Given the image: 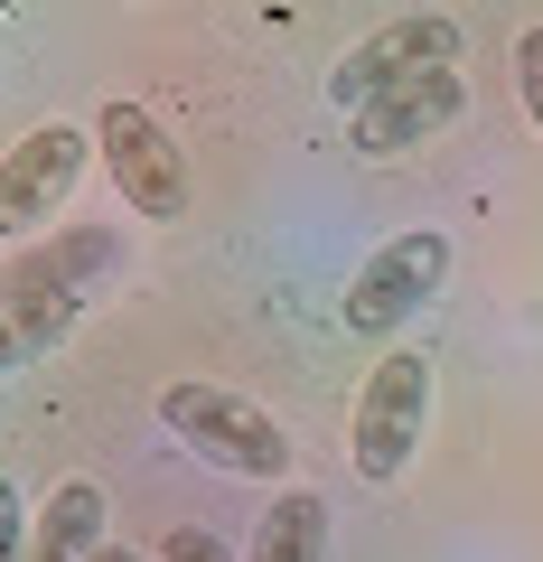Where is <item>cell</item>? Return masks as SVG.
<instances>
[{
  "label": "cell",
  "mask_w": 543,
  "mask_h": 562,
  "mask_svg": "<svg viewBox=\"0 0 543 562\" xmlns=\"http://www.w3.org/2000/svg\"><path fill=\"white\" fill-rule=\"evenodd\" d=\"M441 281H450V235H431V225H422V235L375 244L365 272L347 281V301H338L347 338H403V328L441 301Z\"/></svg>",
  "instance_id": "cell-2"
},
{
  "label": "cell",
  "mask_w": 543,
  "mask_h": 562,
  "mask_svg": "<svg viewBox=\"0 0 543 562\" xmlns=\"http://www.w3.org/2000/svg\"><path fill=\"white\" fill-rule=\"evenodd\" d=\"M84 150H94V132H76V122H47V132H29L20 150L0 160V244L38 235V225L57 216L66 198H76Z\"/></svg>",
  "instance_id": "cell-6"
},
{
  "label": "cell",
  "mask_w": 543,
  "mask_h": 562,
  "mask_svg": "<svg viewBox=\"0 0 543 562\" xmlns=\"http://www.w3.org/2000/svg\"><path fill=\"white\" fill-rule=\"evenodd\" d=\"M468 113V85H460V66H431V76H412V85H394L384 103H365L357 113V150L365 160H394V150H422L431 132H450V122Z\"/></svg>",
  "instance_id": "cell-7"
},
{
  "label": "cell",
  "mask_w": 543,
  "mask_h": 562,
  "mask_svg": "<svg viewBox=\"0 0 543 562\" xmlns=\"http://www.w3.org/2000/svg\"><path fill=\"white\" fill-rule=\"evenodd\" d=\"M160 422L206 469H225V479L291 487V431L262 413L253 394H235V384H160Z\"/></svg>",
  "instance_id": "cell-1"
},
{
  "label": "cell",
  "mask_w": 543,
  "mask_h": 562,
  "mask_svg": "<svg viewBox=\"0 0 543 562\" xmlns=\"http://www.w3.org/2000/svg\"><path fill=\"white\" fill-rule=\"evenodd\" d=\"M160 562H235V553H225V543L206 535V525H179V535L160 543Z\"/></svg>",
  "instance_id": "cell-13"
},
{
  "label": "cell",
  "mask_w": 543,
  "mask_h": 562,
  "mask_svg": "<svg viewBox=\"0 0 543 562\" xmlns=\"http://www.w3.org/2000/svg\"><path fill=\"white\" fill-rule=\"evenodd\" d=\"M450 57H460V20H450V10H412V20H384L375 38H357V47L338 57V76H328V103L357 122L365 103H384L394 85L431 76V66H450Z\"/></svg>",
  "instance_id": "cell-5"
},
{
  "label": "cell",
  "mask_w": 543,
  "mask_h": 562,
  "mask_svg": "<svg viewBox=\"0 0 543 562\" xmlns=\"http://www.w3.org/2000/svg\"><path fill=\"white\" fill-rule=\"evenodd\" d=\"M0 562H29V497L0 479Z\"/></svg>",
  "instance_id": "cell-12"
},
{
  "label": "cell",
  "mask_w": 543,
  "mask_h": 562,
  "mask_svg": "<svg viewBox=\"0 0 543 562\" xmlns=\"http://www.w3.org/2000/svg\"><path fill=\"white\" fill-rule=\"evenodd\" d=\"M94 562H142V553H132V543H103V553Z\"/></svg>",
  "instance_id": "cell-14"
},
{
  "label": "cell",
  "mask_w": 543,
  "mask_h": 562,
  "mask_svg": "<svg viewBox=\"0 0 543 562\" xmlns=\"http://www.w3.org/2000/svg\"><path fill=\"white\" fill-rule=\"evenodd\" d=\"M94 553H103V487L66 479L47 516H29V562H94Z\"/></svg>",
  "instance_id": "cell-9"
},
{
  "label": "cell",
  "mask_w": 543,
  "mask_h": 562,
  "mask_svg": "<svg viewBox=\"0 0 543 562\" xmlns=\"http://www.w3.org/2000/svg\"><path fill=\"white\" fill-rule=\"evenodd\" d=\"M253 562H328V497L319 487H272L253 525Z\"/></svg>",
  "instance_id": "cell-10"
},
{
  "label": "cell",
  "mask_w": 543,
  "mask_h": 562,
  "mask_svg": "<svg viewBox=\"0 0 543 562\" xmlns=\"http://www.w3.org/2000/svg\"><path fill=\"white\" fill-rule=\"evenodd\" d=\"M84 319L76 291H57L47 272H29V262H10L0 272V375L29 357H47V347H66V328Z\"/></svg>",
  "instance_id": "cell-8"
},
{
  "label": "cell",
  "mask_w": 543,
  "mask_h": 562,
  "mask_svg": "<svg viewBox=\"0 0 543 562\" xmlns=\"http://www.w3.org/2000/svg\"><path fill=\"white\" fill-rule=\"evenodd\" d=\"M84 132H94V160H103V179L122 188L132 216H150V225L188 216V150L142 113V103H103Z\"/></svg>",
  "instance_id": "cell-4"
},
{
  "label": "cell",
  "mask_w": 543,
  "mask_h": 562,
  "mask_svg": "<svg viewBox=\"0 0 543 562\" xmlns=\"http://www.w3.org/2000/svg\"><path fill=\"white\" fill-rule=\"evenodd\" d=\"M516 85H524V113H534V132H543V29L516 38Z\"/></svg>",
  "instance_id": "cell-11"
},
{
  "label": "cell",
  "mask_w": 543,
  "mask_h": 562,
  "mask_svg": "<svg viewBox=\"0 0 543 562\" xmlns=\"http://www.w3.org/2000/svg\"><path fill=\"white\" fill-rule=\"evenodd\" d=\"M422 431H431V357H412V347H394V357L365 375L357 394V479L365 487H394L403 469L422 460Z\"/></svg>",
  "instance_id": "cell-3"
}]
</instances>
